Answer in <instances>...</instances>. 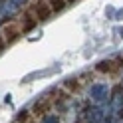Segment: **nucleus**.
<instances>
[{"label": "nucleus", "mask_w": 123, "mask_h": 123, "mask_svg": "<svg viewBox=\"0 0 123 123\" xmlns=\"http://www.w3.org/2000/svg\"><path fill=\"white\" fill-rule=\"evenodd\" d=\"M121 66L123 64H117V60H103V62H99L95 70L97 72H103V74H109V75H115L119 70H121Z\"/></svg>", "instance_id": "1"}]
</instances>
